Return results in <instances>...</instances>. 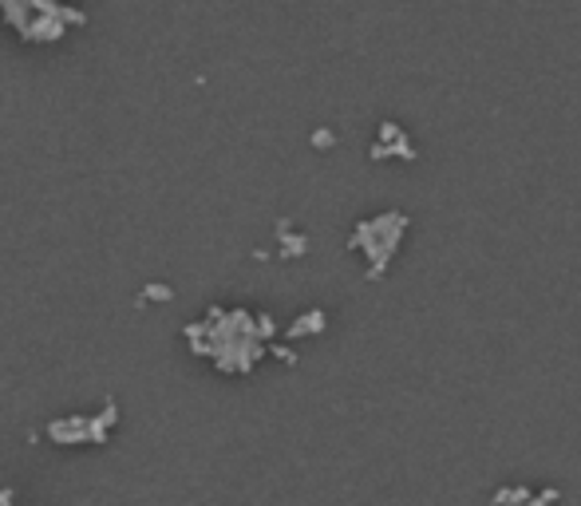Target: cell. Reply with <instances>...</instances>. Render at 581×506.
<instances>
[{
    "label": "cell",
    "mask_w": 581,
    "mask_h": 506,
    "mask_svg": "<svg viewBox=\"0 0 581 506\" xmlns=\"http://www.w3.org/2000/svg\"><path fill=\"white\" fill-rule=\"evenodd\" d=\"M404 230H407V214H384V217H372V222H360V226H356L353 246H360L364 254H368V261H372L368 278H384L388 261H392V254L400 249V242H404Z\"/></svg>",
    "instance_id": "obj_1"
}]
</instances>
